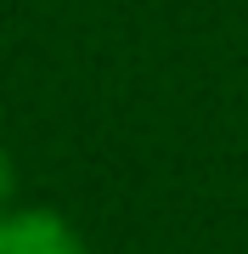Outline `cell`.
Wrapping results in <instances>:
<instances>
[{"label":"cell","instance_id":"obj_1","mask_svg":"<svg viewBox=\"0 0 248 254\" xmlns=\"http://www.w3.org/2000/svg\"><path fill=\"white\" fill-rule=\"evenodd\" d=\"M0 254H85V243L46 209L28 215H6L0 220Z\"/></svg>","mask_w":248,"mask_h":254},{"label":"cell","instance_id":"obj_2","mask_svg":"<svg viewBox=\"0 0 248 254\" xmlns=\"http://www.w3.org/2000/svg\"><path fill=\"white\" fill-rule=\"evenodd\" d=\"M6 187H11V175H6V158H0V198H6Z\"/></svg>","mask_w":248,"mask_h":254}]
</instances>
